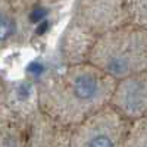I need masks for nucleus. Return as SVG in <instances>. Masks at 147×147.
I'll list each match as a JSON object with an SVG mask.
<instances>
[{"label":"nucleus","mask_w":147,"mask_h":147,"mask_svg":"<svg viewBox=\"0 0 147 147\" xmlns=\"http://www.w3.org/2000/svg\"><path fill=\"white\" fill-rule=\"evenodd\" d=\"M107 105L128 122L146 118L147 71L115 81V87Z\"/></svg>","instance_id":"obj_5"},{"label":"nucleus","mask_w":147,"mask_h":147,"mask_svg":"<svg viewBox=\"0 0 147 147\" xmlns=\"http://www.w3.org/2000/svg\"><path fill=\"white\" fill-rule=\"evenodd\" d=\"M71 129L37 110L27 119L24 147H69Z\"/></svg>","instance_id":"obj_6"},{"label":"nucleus","mask_w":147,"mask_h":147,"mask_svg":"<svg viewBox=\"0 0 147 147\" xmlns=\"http://www.w3.org/2000/svg\"><path fill=\"white\" fill-rule=\"evenodd\" d=\"M3 105L24 118H30L38 110L37 105V87L35 82L28 80H19L6 82V94Z\"/></svg>","instance_id":"obj_8"},{"label":"nucleus","mask_w":147,"mask_h":147,"mask_svg":"<svg viewBox=\"0 0 147 147\" xmlns=\"http://www.w3.org/2000/svg\"><path fill=\"white\" fill-rule=\"evenodd\" d=\"M93 37L128 24L124 0H75L71 21Z\"/></svg>","instance_id":"obj_4"},{"label":"nucleus","mask_w":147,"mask_h":147,"mask_svg":"<svg viewBox=\"0 0 147 147\" xmlns=\"http://www.w3.org/2000/svg\"><path fill=\"white\" fill-rule=\"evenodd\" d=\"M5 94H6V81L0 77V105L5 100Z\"/></svg>","instance_id":"obj_14"},{"label":"nucleus","mask_w":147,"mask_h":147,"mask_svg":"<svg viewBox=\"0 0 147 147\" xmlns=\"http://www.w3.org/2000/svg\"><path fill=\"white\" fill-rule=\"evenodd\" d=\"M35 87L40 112L74 128L107 106L115 80L85 62L47 74L35 82Z\"/></svg>","instance_id":"obj_1"},{"label":"nucleus","mask_w":147,"mask_h":147,"mask_svg":"<svg viewBox=\"0 0 147 147\" xmlns=\"http://www.w3.org/2000/svg\"><path fill=\"white\" fill-rule=\"evenodd\" d=\"M18 43V15L7 0H0V52Z\"/></svg>","instance_id":"obj_10"},{"label":"nucleus","mask_w":147,"mask_h":147,"mask_svg":"<svg viewBox=\"0 0 147 147\" xmlns=\"http://www.w3.org/2000/svg\"><path fill=\"white\" fill-rule=\"evenodd\" d=\"M7 2L10 3L12 9L16 12V15L21 16V15L25 13V12H28L38 0H7Z\"/></svg>","instance_id":"obj_13"},{"label":"nucleus","mask_w":147,"mask_h":147,"mask_svg":"<svg viewBox=\"0 0 147 147\" xmlns=\"http://www.w3.org/2000/svg\"><path fill=\"white\" fill-rule=\"evenodd\" d=\"M27 118L0 105V147H24Z\"/></svg>","instance_id":"obj_9"},{"label":"nucleus","mask_w":147,"mask_h":147,"mask_svg":"<svg viewBox=\"0 0 147 147\" xmlns=\"http://www.w3.org/2000/svg\"><path fill=\"white\" fill-rule=\"evenodd\" d=\"M121 147H147V118L129 122Z\"/></svg>","instance_id":"obj_11"},{"label":"nucleus","mask_w":147,"mask_h":147,"mask_svg":"<svg viewBox=\"0 0 147 147\" xmlns=\"http://www.w3.org/2000/svg\"><path fill=\"white\" fill-rule=\"evenodd\" d=\"M87 62L115 81L147 71V28L125 24L96 38Z\"/></svg>","instance_id":"obj_2"},{"label":"nucleus","mask_w":147,"mask_h":147,"mask_svg":"<svg viewBox=\"0 0 147 147\" xmlns=\"http://www.w3.org/2000/svg\"><path fill=\"white\" fill-rule=\"evenodd\" d=\"M96 37L85 32L75 24L68 22L57 44V57L63 66L85 63L88 60L90 50Z\"/></svg>","instance_id":"obj_7"},{"label":"nucleus","mask_w":147,"mask_h":147,"mask_svg":"<svg viewBox=\"0 0 147 147\" xmlns=\"http://www.w3.org/2000/svg\"><path fill=\"white\" fill-rule=\"evenodd\" d=\"M128 24L147 28V0H124Z\"/></svg>","instance_id":"obj_12"},{"label":"nucleus","mask_w":147,"mask_h":147,"mask_svg":"<svg viewBox=\"0 0 147 147\" xmlns=\"http://www.w3.org/2000/svg\"><path fill=\"white\" fill-rule=\"evenodd\" d=\"M128 125L107 105L71 129L69 147H121Z\"/></svg>","instance_id":"obj_3"}]
</instances>
